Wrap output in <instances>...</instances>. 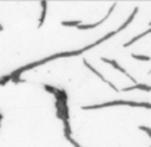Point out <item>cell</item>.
Here are the masks:
<instances>
[{
    "label": "cell",
    "mask_w": 151,
    "mask_h": 147,
    "mask_svg": "<svg viewBox=\"0 0 151 147\" xmlns=\"http://www.w3.org/2000/svg\"><path fill=\"white\" fill-rule=\"evenodd\" d=\"M83 64L86 66V68H88V70L91 71V72L94 74V75H96V76L99 78V79L102 80L103 83H106V84L109 86V87H111L112 90L115 91V92H119V88H118L116 86H115V84H114V83H112V82H110L109 79H106V78H104V75H103V74H100L99 71H98L96 68H95L94 66H92V64H91V63H90V62H87V60H86V59H83Z\"/></svg>",
    "instance_id": "5b68a950"
},
{
    "label": "cell",
    "mask_w": 151,
    "mask_h": 147,
    "mask_svg": "<svg viewBox=\"0 0 151 147\" xmlns=\"http://www.w3.org/2000/svg\"><path fill=\"white\" fill-rule=\"evenodd\" d=\"M66 141H68L70 143H71V146H72V147H82V146L79 144V142H78L76 139L74 138V136H70V138H67Z\"/></svg>",
    "instance_id": "7c38bea8"
},
{
    "label": "cell",
    "mask_w": 151,
    "mask_h": 147,
    "mask_svg": "<svg viewBox=\"0 0 151 147\" xmlns=\"http://www.w3.org/2000/svg\"><path fill=\"white\" fill-rule=\"evenodd\" d=\"M148 74H151V70H150V71H148Z\"/></svg>",
    "instance_id": "2e32d148"
},
{
    "label": "cell",
    "mask_w": 151,
    "mask_h": 147,
    "mask_svg": "<svg viewBox=\"0 0 151 147\" xmlns=\"http://www.w3.org/2000/svg\"><path fill=\"white\" fill-rule=\"evenodd\" d=\"M1 120H3V114L0 112V128H1Z\"/></svg>",
    "instance_id": "4fadbf2b"
},
{
    "label": "cell",
    "mask_w": 151,
    "mask_h": 147,
    "mask_svg": "<svg viewBox=\"0 0 151 147\" xmlns=\"http://www.w3.org/2000/svg\"><path fill=\"white\" fill-rule=\"evenodd\" d=\"M100 60H102L103 63H106V64H109V66H111L112 68H114V70H116V71H119L120 74H123V75H124V76H127L128 79L131 80L132 83H134V84H137V79H135L134 76H132L130 72H127V70H126V68H123L122 66L119 64V63H118V60H115V59H110V58H100Z\"/></svg>",
    "instance_id": "277c9868"
},
{
    "label": "cell",
    "mask_w": 151,
    "mask_h": 147,
    "mask_svg": "<svg viewBox=\"0 0 151 147\" xmlns=\"http://www.w3.org/2000/svg\"><path fill=\"white\" fill-rule=\"evenodd\" d=\"M3 30H4V27H3V24L0 23V31H3Z\"/></svg>",
    "instance_id": "5bb4252c"
},
{
    "label": "cell",
    "mask_w": 151,
    "mask_h": 147,
    "mask_svg": "<svg viewBox=\"0 0 151 147\" xmlns=\"http://www.w3.org/2000/svg\"><path fill=\"white\" fill-rule=\"evenodd\" d=\"M115 8H116V3L111 4V7H110V9L107 11V14H106L100 20H98V22H95V23H88V24H87V23H82V24H79V26H78L76 28H78V30H80V31H87V30H94V28H96V27H99L100 24H103V23H104L106 20H107L110 16H111L112 11H114Z\"/></svg>",
    "instance_id": "3957f363"
},
{
    "label": "cell",
    "mask_w": 151,
    "mask_h": 147,
    "mask_svg": "<svg viewBox=\"0 0 151 147\" xmlns=\"http://www.w3.org/2000/svg\"><path fill=\"white\" fill-rule=\"evenodd\" d=\"M43 90L54 96L55 104V116L59 119L63 125V136L70 138L72 136L71 127V116H70V106H68V92L64 88L55 87L52 84H43Z\"/></svg>",
    "instance_id": "7a4b0ae2"
},
{
    "label": "cell",
    "mask_w": 151,
    "mask_h": 147,
    "mask_svg": "<svg viewBox=\"0 0 151 147\" xmlns=\"http://www.w3.org/2000/svg\"><path fill=\"white\" fill-rule=\"evenodd\" d=\"M131 58L139 62H151V56L148 55H140V54H131Z\"/></svg>",
    "instance_id": "30bf717a"
},
{
    "label": "cell",
    "mask_w": 151,
    "mask_h": 147,
    "mask_svg": "<svg viewBox=\"0 0 151 147\" xmlns=\"http://www.w3.org/2000/svg\"><path fill=\"white\" fill-rule=\"evenodd\" d=\"M134 90H139V91H146V92H151V86L145 84V83H137V84H132L130 87H124L122 88V92H127V91H134Z\"/></svg>",
    "instance_id": "8992f818"
},
{
    "label": "cell",
    "mask_w": 151,
    "mask_h": 147,
    "mask_svg": "<svg viewBox=\"0 0 151 147\" xmlns=\"http://www.w3.org/2000/svg\"><path fill=\"white\" fill-rule=\"evenodd\" d=\"M82 20H62L60 22V24H62L63 27H75L76 28L79 24H82Z\"/></svg>",
    "instance_id": "9c48e42d"
},
{
    "label": "cell",
    "mask_w": 151,
    "mask_h": 147,
    "mask_svg": "<svg viewBox=\"0 0 151 147\" xmlns=\"http://www.w3.org/2000/svg\"><path fill=\"white\" fill-rule=\"evenodd\" d=\"M138 12H139V8H138V7H135V8L132 9V12L130 14V16L124 20V23H123L119 28L114 30V31L109 32V34H106L104 36L99 37V39L95 40V42L91 43V44H87V45H84V47H82V48H78V50L56 52V54H52V55H50V56L42 58V59H39V60H35V62H31V63H28V64H24V66H22V67L16 68V70L11 71V72L7 74V75L0 76V86H6V84H8L9 82H12V83L22 82V75H23V74H26L27 71L34 70V68L40 67V66H43V64H47V63H50V62H54V60H58V59H63V58H76V56H80V55H83L84 52H87V51H90V50H92V48L98 47V45H100L102 43H104V42H107L109 39L114 37L115 35H118L119 32H122L123 30H126L132 23V20L135 19V16H137Z\"/></svg>",
    "instance_id": "6da1fadb"
},
{
    "label": "cell",
    "mask_w": 151,
    "mask_h": 147,
    "mask_svg": "<svg viewBox=\"0 0 151 147\" xmlns=\"http://www.w3.org/2000/svg\"><path fill=\"white\" fill-rule=\"evenodd\" d=\"M148 26H150V27H151V22H150V23H148Z\"/></svg>",
    "instance_id": "9a60e30c"
},
{
    "label": "cell",
    "mask_w": 151,
    "mask_h": 147,
    "mask_svg": "<svg viewBox=\"0 0 151 147\" xmlns=\"http://www.w3.org/2000/svg\"><path fill=\"white\" fill-rule=\"evenodd\" d=\"M147 35H151V27L150 28H147L146 31H143V32H140V34H138L137 36H134L132 39H130L128 42H126L124 44H123V48H127V47H130V45H132V44H135V43L138 42V40H140V39H143L145 36H147Z\"/></svg>",
    "instance_id": "52a82bcc"
},
{
    "label": "cell",
    "mask_w": 151,
    "mask_h": 147,
    "mask_svg": "<svg viewBox=\"0 0 151 147\" xmlns=\"http://www.w3.org/2000/svg\"><path fill=\"white\" fill-rule=\"evenodd\" d=\"M138 128H139L140 131H142V133H145L146 135L148 136V138L151 139V127H148V126H138Z\"/></svg>",
    "instance_id": "8fae6325"
},
{
    "label": "cell",
    "mask_w": 151,
    "mask_h": 147,
    "mask_svg": "<svg viewBox=\"0 0 151 147\" xmlns=\"http://www.w3.org/2000/svg\"><path fill=\"white\" fill-rule=\"evenodd\" d=\"M40 8H42V12H40L39 16V22H37V27H43L44 22H46V16H47V8H48V3L47 1H40Z\"/></svg>",
    "instance_id": "ba28073f"
}]
</instances>
